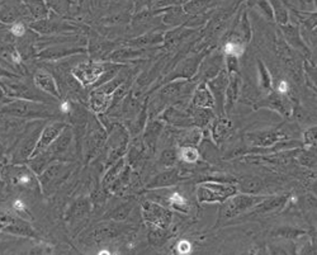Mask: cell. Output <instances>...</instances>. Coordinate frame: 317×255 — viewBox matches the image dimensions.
I'll list each match as a JSON object with an SVG mask.
<instances>
[{
  "mask_svg": "<svg viewBox=\"0 0 317 255\" xmlns=\"http://www.w3.org/2000/svg\"><path fill=\"white\" fill-rule=\"evenodd\" d=\"M132 230L130 223L126 221H113V220H103L102 222L96 223L93 227L88 229L82 234L80 243L85 244L88 247H96L107 241L116 240L123 235H127Z\"/></svg>",
  "mask_w": 317,
  "mask_h": 255,
  "instance_id": "cell-1",
  "label": "cell"
},
{
  "mask_svg": "<svg viewBox=\"0 0 317 255\" xmlns=\"http://www.w3.org/2000/svg\"><path fill=\"white\" fill-rule=\"evenodd\" d=\"M267 196L263 194H245L237 193L227 198L225 202L220 203L219 222L232 220L235 217L250 212L255 206L259 205Z\"/></svg>",
  "mask_w": 317,
  "mask_h": 255,
  "instance_id": "cell-2",
  "label": "cell"
},
{
  "mask_svg": "<svg viewBox=\"0 0 317 255\" xmlns=\"http://www.w3.org/2000/svg\"><path fill=\"white\" fill-rule=\"evenodd\" d=\"M236 193H237V187L232 182L208 180V182L199 183L195 188L197 201L199 203H206V205H212V203L220 205Z\"/></svg>",
  "mask_w": 317,
  "mask_h": 255,
  "instance_id": "cell-3",
  "label": "cell"
},
{
  "mask_svg": "<svg viewBox=\"0 0 317 255\" xmlns=\"http://www.w3.org/2000/svg\"><path fill=\"white\" fill-rule=\"evenodd\" d=\"M75 164L71 162H52L38 176V184L45 194H51L73 173Z\"/></svg>",
  "mask_w": 317,
  "mask_h": 255,
  "instance_id": "cell-4",
  "label": "cell"
},
{
  "mask_svg": "<svg viewBox=\"0 0 317 255\" xmlns=\"http://www.w3.org/2000/svg\"><path fill=\"white\" fill-rule=\"evenodd\" d=\"M289 133L288 131L282 128H265L259 129V131L247 132L244 136V140L246 145L254 147V150H262L268 149V147L273 146L274 144L279 142V141L288 140Z\"/></svg>",
  "mask_w": 317,
  "mask_h": 255,
  "instance_id": "cell-5",
  "label": "cell"
},
{
  "mask_svg": "<svg viewBox=\"0 0 317 255\" xmlns=\"http://www.w3.org/2000/svg\"><path fill=\"white\" fill-rule=\"evenodd\" d=\"M141 216L146 225L169 229L173 223V211L155 201H145L141 206Z\"/></svg>",
  "mask_w": 317,
  "mask_h": 255,
  "instance_id": "cell-6",
  "label": "cell"
},
{
  "mask_svg": "<svg viewBox=\"0 0 317 255\" xmlns=\"http://www.w3.org/2000/svg\"><path fill=\"white\" fill-rule=\"evenodd\" d=\"M204 56H206V53L202 51V52L192 53V55L184 57L183 60H181L175 65L174 70L164 79V84L173 82V80L193 79V77L197 75L198 69L201 66V62L204 59Z\"/></svg>",
  "mask_w": 317,
  "mask_h": 255,
  "instance_id": "cell-7",
  "label": "cell"
},
{
  "mask_svg": "<svg viewBox=\"0 0 317 255\" xmlns=\"http://www.w3.org/2000/svg\"><path fill=\"white\" fill-rule=\"evenodd\" d=\"M128 133L122 126H117L111 133V137L107 141L108 154L105 159V167H111L113 163L123 158L128 145Z\"/></svg>",
  "mask_w": 317,
  "mask_h": 255,
  "instance_id": "cell-8",
  "label": "cell"
},
{
  "mask_svg": "<svg viewBox=\"0 0 317 255\" xmlns=\"http://www.w3.org/2000/svg\"><path fill=\"white\" fill-rule=\"evenodd\" d=\"M71 144H73V131L66 126L46 151L52 162H71V159L67 156V154L70 153Z\"/></svg>",
  "mask_w": 317,
  "mask_h": 255,
  "instance_id": "cell-9",
  "label": "cell"
},
{
  "mask_svg": "<svg viewBox=\"0 0 317 255\" xmlns=\"http://www.w3.org/2000/svg\"><path fill=\"white\" fill-rule=\"evenodd\" d=\"M105 70L104 64L99 62H82L73 69V75L84 86L94 85L98 83Z\"/></svg>",
  "mask_w": 317,
  "mask_h": 255,
  "instance_id": "cell-10",
  "label": "cell"
},
{
  "mask_svg": "<svg viewBox=\"0 0 317 255\" xmlns=\"http://www.w3.org/2000/svg\"><path fill=\"white\" fill-rule=\"evenodd\" d=\"M91 211H93V203L91 198L80 197L69 207L65 218L71 227H79L89 218Z\"/></svg>",
  "mask_w": 317,
  "mask_h": 255,
  "instance_id": "cell-11",
  "label": "cell"
},
{
  "mask_svg": "<svg viewBox=\"0 0 317 255\" xmlns=\"http://www.w3.org/2000/svg\"><path fill=\"white\" fill-rule=\"evenodd\" d=\"M157 118L160 121H163L164 124L168 125V126L177 127V128H184V127L194 126L188 109L179 108V107L175 106L166 107Z\"/></svg>",
  "mask_w": 317,
  "mask_h": 255,
  "instance_id": "cell-12",
  "label": "cell"
},
{
  "mask_svg": "<svg viewBox=\"0 0 317 255\" xmlns=\"http://www.w3.org/2000/svg\"><path fill=\"white\" fill-rule=\"evenodd\" d=\"M185 176L181 174V171L178 168H168L163 169L160 173L152 176L148 183L146 184L147 189H163V188H172L174 185L183 182Z\"/></svg>",
  "mask_w": 317,
  "mask_h": 255,
  "instance_id": "cell-13",
  "label": "cell"
},
{
  "mask_svg": "<svg viewBox=\"0 0 317 255\" xmlns=\"http://www.w3.org/2000/svg\"><path fill=\"white\" fill-rule=\"evenodd\" d=\"M222 70H224V55L220 53L206 55L198 69L197 82H208L217 77Z\"/></svg>",
  "mask_w": 317,
  "mask_h": 255,
  "instance_id": "cell-14",
  "label": "cell"
},
{
  "mask_svg": "<svg viewBox=\"0 0 317 255\" xmlns=\"http://www.w3.org/2000/svg\"><path fill=\"white\" fill-rule=\"evenodd\" d=\"M206 83L215 99V108L217 109V113L222 116L225 113V93H226L227 84H228V75H227L226 70L224 69L217 77Z\"/></svg>",
  "mask_w": 317,
  "mask_h": 255,
  "instance_id": "cell-15",
  "label": "cell"
},
{
  "mask_svg": "<svg viewBox=\"0 0 317 255\" xmlns=\"http://www.w3.org/2000/svg\"><path fill=\"white\" fill-rule=\"evenodd\" d=\"M174 144L175 146H197L201 144L202 138L204 136L203 129L197 126L184 127V128H177L174 127Z\"/></svg>",
  "mask_w": 317,
  "mask_h": 255,
  "instance_id": "cell-16",
  "label": "cell"
},
{
  "mask_svg": "<svg viewBox=\"0 0 317 255\" xmlns=\"http://www.w3.org/2000/svg\"><path fill=\"white\" fill-rule=\"evenodd\" d=\"M65 127H66V125L61 124V122H53V124L47 125V126L41 131V136L38 138V142L37 145H36V149L35 151H33L32 156L46 151L49 145L52 144L53 141L57 138V136L64 131ZM32 156H31V158H32Z\"/></svg>",
  "mask_w": 317,
  "mask_h": 255,
  "instance_id": "cell-17",
  "label": "cell"
},
{
  "mask_svg": "<svg viewBox=\"0 0 317 255\" xmlns=\"http://www.w3.org/2000/svg\"><path fill=\"white\" fill-rule=\"evenodd\" d=\"M0 225H1V230L10 232V234L22 235V236H36L35 230L28 223L24 222L21 218L10 216V214L0 213Z\"/></svg>",
  "mask_w": 317,
  "mask_h": 255,
  "instance_id": "cell-18",
  "label": "cell"
},
{
  "mask_svg": "<svg viewBox=\"0 0 317 255\" xmlns=\"http://www.w3.org/2000/svg\"><path fill=\"white\" fill-rule=\"evenodd\" d=\"M107 142V135L102 127H96L91 129L85 141V155L87 160H93L102 151L103 146Z\"/></svg>",
  "mask_w": 317,
  "mask_h": 255,
  "instance_id": "cell-19",
  "label": "cell"
},
{
  "mask_svg": "<svg viewBox=\"0 0 317 255\" xmlns=\"http://www.w3.org/2000/svg\"><path fill=\"white\" fill-rule=\"evenodd\" d=\"M233 128V122L228 118L220 117L216 121L213 120L211 124V140L220 146L232 136Z\"/></svg>",
  "mask_w": 317,
  "mask_h": 255,
  "instance_id": "cell-20",
  "label": "cell"
},
{
  "mask_svg": "<svg viewBox=\"0 0 317 255\" xmlns=\"http://www.w3.org/2000/svg\"><path fill=\"white\" fill-rule=\"evenodd\" d=\"M264 106L271 108L272 111L278 112L279 115L285 116V117H291L293 113L292 108V103L287 95H283L279 93H269L268 97L264 99Z\"/></svg>",
  "mask_w": 317,
  "mask_h": 255,
  "instance_id": "cell-21",
  "label": "cell"
},
{
  "mask_svg": "<svg viewBox=\"0 0 317 255\" xmlns=\"http://www.w3.org/2000/svg\"><path fill=\"white\" fill-rule=\"evenodd\" d=\"M190 104L199 108L215 109V99L206 82H201L195 85L190 98Z\"/></svg>",
  "mask_w": 317,
  "mask_h": 255,
  "instance_id": "cell-22",
  "label": "cell"
},
{
  "mask_svg": "<svg viewBox=\"0 0 317 255\" xmlns=\"http://www.w3.org/2000/svg\"><path fill=\"white\" fill-rule=\"evenodd\" d=\"M164 128H165V124L163 121H160L159 118L152 120L150 124L146 127L145 132H143L142 137V144L146 149H148L150 151H155L157 146V142L160 140L161 133H163Z\"/></svg>",
  "mask_w": 317,
  "mask_h": 255,
  "instance_id": "cell-23",
  "label": "cell"
},
{
  "mask_svg": "<svg viewBox=\"0 0 317 255\" xmlns=\"http://www.w3.org/2000/svg\"><path fill=\"white\" fill-rule=\"evenodd\" d=\"M239 193L260 194L265 189V182L258 175H242L236 180Z\"/></svg>",
  "mask_w": 317,
  "mask_h": 255,
  "instance_id": "cell-24",
  "label": "cell"
},
{
  "mask_svg": "<svg viewBox=\"0 0 317 255\" xmlns=\"http://www.w3.org/2000/svg\"><path fill=\"white\" fill-rule=\"evenodd\" d=\"M242 80L240 74H235L228 77V84H227L226 93H225V113H228L233 108L235 103L237 102L241 93Z\"/></svg>",
  "mask_w": 317,
  "mask_h": 255,
  "instance_id": "cell-25",
  "label": "cell"
},
{
  "mask_svg": "<svg viewBox=\"0 0 317 255\" xmlns=\"http://www.w3.org/2000/svg\"><path fill=\"white\" fill-rule=\"evenodd\" d=\"M188 112H189L190 117L193 120V125L203 131H206L207 127H210L211 124L215 120V115H213V109L211 108H199V107L188 106Z\"/></svg>",
  "mask_w": 317,
  "mask_h": 255,
  "instance_id": "cell-26",
  "label": "cell"
},
{
  "mask_svg": "<svg viewBox=\"0 0 317 255\" xmlns=\"http://www.w3.org/2000/svg\"><path fill=\"white\" fill-rule=\"evenodd\" d=\"M282 32L283 36H284L285 41L289 46H292L294 50L301 51L303 53H309V50H307V46L303 41L305 40L302 39V36H301L300 30H298V27L297 26H292V24H284L282 26Z\"/></svg>",
  "mask_w": 317,
  "mask_h": 255,
  "instance_id": "cell-27",
  "label": "cell"
},
{
  "mask_svg": "<svg viewBox=\"0 0 317 255\" xmlns=\"http://www.w3.org/2000/svg\"><path fill=\"white\" fill-rule=\"evenodd\" d=\"M288 200V197L284 196H278V197H272V196H267L262 202L259 203L258 206H255L250 212L256 214H267V213H272V212H275L283 207L285 205Z\"/></svg>",
  "mask_w": 317,
  "mask_h": 255,
  "instance_id": "cell-28",
  "label": "cell"
},
{
  "mask_svg": "<svg viewBox=\"0 0 317 255\" xmlns=\"http://www.w3.org/2000/svg\"><path fill=\"white\" fill-rule=\"evenodd\" d=\"M10 113H17L21 116H31V117H45L48 116V111L45 106H38L35 103H19L8 108Z\"/></svg>",
  "mask_w": 317,
  "mask_h": 255,
  "instance_id": "cell-29",
  "label": "cell"
},
{
  "mask_svg": "<svg viewBox=\"0 0 317 255\" xmlns=\"http://www.w3.org/2000/svg\"><path fill=\"white\" fill-rule=\"evenodd\" d=\"M192 32V30H186V27H181V28H178V30L170 31V32H168L164 36V48H166L168 51L175 50Z\"/></svg>",
  "mask_w": 317,
  "mask_h": 255,
  "instance_id": "cell-30",
  "label": "cell"
},
{
  "mask_svg": "<svg viewBox=\"0 0 317 255\" xmlns=\"http://www.w3.org/2000/svg\"><path fill=\"white\" fill-rule=\"evenodd\" d=\"M172 238V232L169 229H163L154 225H147V239L152 247H164L169 239Z\"/></svg>",
  "mask_w": 317,
  "mask_h": 255,
  "instance_id": "cell-31",
  "label": "cell"
},
{
  "mask_svg": "<svg viewBox=\"0 0 317 255\" xmlns=\"http://www.w3.org/2000/svg\"><path fill=\"white\" fill-rule=\"evenodd\" d=\"M35 83L38 88L41 89V90H44L45 93L49 94V95H53V97L56 98H58V95H60L55 79H53L48 73L38 71L35 75Z\"/></svg>",
  "mask_w": 317,
  "mask_h": 255,
  "instance_id": "cell-32",
  "label": "cell"
},
{
  "mask_svg": "<svg viewBox=\"0 0 317 255\" xmlns=\"http://www.w3.org/2000/svg\"><path fill=\"white\" fill-rule=\"evenodd\" d=\"M112 97L113 95L103 93V91H100L96 88L91 95V107L93 109V112H95V113H103V112L107 111L112 104Z\"/></svg>",
  "mask_w": 317,
  "mask_h": 255,
  "instance_id": "cell-33",
  "label": "cell"
},
{
  "mask_svg": "<svg viewBox=\"0 0 317 255\" xmlns=\"http://www.w3.org/2000/svg\"><path fill=\"white\" fill-rule=\"evenodd\" d=\"M134 211V203L125 202L117 205L114 209L109 210L103 217V220H113V221H126L128 217L131 216V212Z\"/></svg>",
  "mask_w": 317,
  "mask_h": 255,
  "instance_id": "cell-34",
  "label": "cell"
},
{
  "mask_svg": "<svg viewBox=\"0 0 317 255\" xmlns=\"http://www.w3.org/2000/svg\"><path fill=\"white\" fill-rule=\"evenodd\" d=\"M198 150H199V155H201L202 159H204L206 162H219V149H217V145H216L212 140L204 138L203 136L201 144L198 145Z\"/></svg>",
  "mask_w": 317,
  "mask_h": 255,
  "instance_id": "cell-35",
  "label": "cell"
},
{
  "mask_svg": "<svg viewBox=\"0 0 317 255\" xmlns=\"http://www.w3.org/2000/svg\"><path fill=\"white\" fill-rule=\"evenodd\" d=\"M126 164H127V163H126L125 159L121 158L120 160H117L116 163H113L111 167H108L107 173L104 174V176H103L102 179V188H104L105 191H107L108 187L114 182V179L120 175L121 171L125 169Z\"/></svg>",
  "mask_w": 317,
  "mask_h": 255,
  "instance_id": "cell-36",
  "label": "cell"
},
{
  "mask_svg": "<svg viewBox=\"0 0 317 255\" xmlns=\"http://www.w3.org/2000/svg\"><path fill=\"white\" fill-rule=\"evenodd\" d=\"M179 162L178 158V146H170L165 147L159 155L157 159V165L163 169H168V168L175 167V164Z\"/></svg>",
  "mask_w": 317,
  "mask_h": 255,
  "instance_id": "cell-37",
  "label": "cell"
},
{
  "mask_svg": "<svg viewBox=\"0 0 317 255\" xmlns=\"http://www.w3.org/2000/svg\"><path fill=\"white\" fill-rule=\"evenodd\" d=\"M51 163H52V160H51L49 155L47 154V151H44V153L37 154V155H33L32 158H29L28 167L36 175H40Z\"/></svg>",
  "mask_w": 317,
  "mask_h": 255,
  "instance_id": "cell-38",
  "label": "cell"
},
{
  "mask_svg": "<svg viewBox=\"0 0 317 255\" xmlns=\"http://www.w3.org/2000/svg\"><path fill=\"white\" fill-rule=\"evenodd\" d=\"M178 158L184 164H195L201 159V155L197 146H181L178 147Z\"/></svg>",
  "mask_w": 317,
  "mask_h": 255,
  "instance_id": "cell-39",
  "label": "cell"
},
{
  "mask_svg": "<svg viewBox=\"0 0 317 255\" xmlns=\"http://www.w3.org/2000/svg\"><path fill=\"white\" fill-rule=\"evenodd\" d=\"M184 14L183 6H169L163 17V22L169 26H177L184 21Z\"/></svg>",
  "mask_w": 317,
  "mask_h": 255,
  "instance_id": "cell-40",
  "label": "cell"
},
{
  "mask_svg": "<svg viewBox=\"0 0 317 255\" xmlns=\"http://www.w3.org/2000/svg\"><path fill=\"white\" fill-rule=\"evenodd\" d=\"M258 77H259L260 88L265 91H271L273 88V79L263 61H258Z\"/></svg>",
  "mask_w": 317,
  "mask_h": 255,
  "instance_id": "cell-41",
  "label": "cell"
},
{
  "mask_svg": "<svg viewBox=\"0 0 317 255\" xmlns=\"http://www.w3.org/2000/svg\"><path fill=\"white\" fill-rule=\"evenodd\" d=\"M210 4L211 0H189L183 5V10L185 14L189 15L201 14V13L206 12Z\"/></svg>",
  "mask_w": 317,
  "mask_h": 255,
  "instance_id": "cell-42",
  "label": "cell"
},
{
  "mask_svg": "<svg viewBox=\"0 0 317 255\" xmlns=\"http://www.w3.org/2000/svg\"><path fill=\"white\" fill-rule=\"evenodd\" d=\"M222 51H224V55H232L240 57L245 51V44L239 40L230 39L227 42H225Z\"/></svg>",
  "mask_w": 317,
  "mask_h": 255,
  "instance_id": "cell-43",
  "label": "cell"
},
{
  "mask_svg": "<svg viewBox=\"0 0 317 255\" xmlns=\"http://www.w3.org/2000/svg\"><path fill=\"white\" fill-rule=\"evenodd\" d=\"M272 8H273V14H274V19H275L280 26H284L289 22V17H288V12H287V9L284 8L282 3H280L279 0H272L271 3Z\"/></svg>",
  "mask_w": 317,
  "mask_h": 255,
  "instance_id": "cell-44",
  "label": "cell"
},
{
  "mask_svg": "<svg viewBox=\"0 0 317 255\" xmlns=\"http://www.w3.org/2000/svg\"><path fill=\"white\" fill-rule=\"evenodd\" d=\"M225 56V70L227 75H235L239 74V57L232 55H224Z\"/></svg>",
  "mask_w": 317,
  "mask_h": 255,
  "instance_id": "cell-45",
  "label": "cell"
},
{
  "mask_svg": "<svg viewBox=\"0 0 317 255\" xmlns=\"http://www.w3.org/2000/svg\"><path fill=\"white\" fill-rule=\"evenodd\" d=\"M275 236H279V238H284V239H294L298 238V236H302L305 235V231L298 229H293V227H280V229L275 230L273 232Z\"/></svg>",
  "mask_w": 317,
  "mask_h": 255,
  "instance_id": "cell-46",
  "label": "cell"
},
{
  "mask_svg": "<svg viewBox=\"0 0 317 255\" xmlns=\"http://www.w3.org/2000/svg\"><path fill=\"white\" fill-rule=\"evenodd\" d=\"M298 163L303 167L307 168H316V154H314V151L309 150V151H303L300 156H298Z\"/></svg>",
  "mask_w": 317,
  "mask_h": 255,
  "instance_id": "cell-47",
  "label": "cell"
},
{
  "mask_svg": "<svg viewBox=\"0 0 317 255\" xmlns=\"http://www.w3.org/2000/svg\"><path fill=\"white\" fill-rule=\"evenodd\" d=\"M316 126H312L303 132V145L310 149H314L316 146Z\"/></svg>",
  "mask_w": 317,
  "mask_h": 255,
  "instance_id": "cell-48",
  "label": "cell"
},
{
  "mask_svg": "<svg viewBox=\"0 0 317 255\" xmlns=\"http://www.w3.org/2000/svg\"><path fill=\"white\" fill-rule=\"evenodd\" d=\"M258 6H259V10L264 14V17L269 21H274V14H273V8H272L271 3L268 0H259L258 1Z\"/></svg>",
  "mask_w": 317,
  "mask_h": 255,
  "instance_id": "cell-49",
  "label": "cell"
},
{
  "mask_svg": "<svg viewBox=\"0 0 317 255\" xmlns=\"http://www.w3.org/2000/svg\"><path fill=\"white\" fill-rule=\"evenodd\" d=\"M143 55V51H131V50H123L118 51L113 55V60H117V61H121V60L130 59V57H137V56Z\"/></svg>",
  "mask_w": 317,
  "mask_h": 255,
  "instance_id": "cell-50",
  "label": "cell"
},
{
  "mask_svg": "<svg viewBox=\"0 0 317 255\" xmlns=\"http://www.w3.org/2000/svg\"><path fill=\"white\" fill-rule=\"evenodd\" d=\"M177 250L178 253H181V254H188V253H190V250H192V245H190L189 241L181 240L178 243Z\"/></svg>",
  "mask_w": 317,
  "mask_h": 255,
  "instance_id": "cell-51",
  "label": "cell"
},
{
  "mask_svg": "<svg viewBox=\"0 0 317 255\" xmlns=\"http://www.w3.org/2000/svg\"><path fill=\"white\" fill-rule=\"evenodd\" d=\"M289 89L291 88H289L288 83L285 82V80H280V82L278 83V86H276V93L283 94V95H288Z\"/></svg>",
  "mask_w": 317,
  "mask_h": 255,
  "instance_id": "cell-52",
  "label": "cell"
},
{
  "mask_svg": "<svg viewBox=\"0 0 317 255\" xmlns=\"http://www.w3.org/2000/svg\"><path fill=\"white\" fill-rule=\"evenodd\" d=\"M12 33L14 36H18V37H21V36L24 35V32H26V28H24L23 24L21 23H15L12 26Z\"/></svg>",
  "mask_w": 317,
  "mask_h": 255,
  "instance_id": "cell-53",
  "label": "cell"
}]
</instances>
